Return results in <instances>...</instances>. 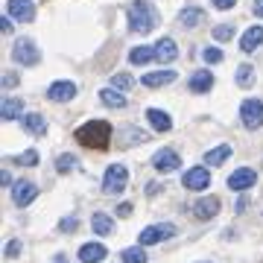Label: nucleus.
<instances>
[{
    "label": "nucleus",
    "instance_id": "nucleus-26",
    "mask_svg": "<svg viewBox=\"0 0 263 263\" xmlns=\"http://www.w3.org/2000/svg\"><path fill=\"white\" fill-rule=\"evenodd\" d=\"M132 65H146V62H155V44H143V47H135L129 53Z\"/></svg>",
    "mask_w": 263,
    "mask_h": 263
},
{
    "label": "nucleus",
    "instance_id": "nucleus-13",
    "mask_svg": "<svg viewBox=\"0 0 263 263\" xmlns=\"http://www.w3.org/2000/svg\"><path fill=\"white\" fill-rule=\"evenodd\" d=\"M216 214H219V199L216 196H205L193 202V216L196 219H214Z\"/></svg>",
    "mask_w": 263,
    "mask_h": 263
},
{
    "label": "nucleus",
    "instance_id": "nucleus-32",
    "mask_svg": "<svg viewBox=\"0 0 263 263\" xmlns=\"http://www.w3.org/2000/svg\"><path fill=\"white\" fill-rule=\"evenodd\" d=\"M132 85H135V79H132L129 73H117V76H111V88H120V91H129Z\"/></svg>",
    "mask_w": 263,
    "mask_h": 263
},
{
    "label": "nucleus",
    "instance_id": "nucleus-40",
    "mask_svg": "<svg viewBox=\"0 0 263 263\" xmlns=\"http://www.w3.org/2000/svg\"><path fill=\"white\" fill-rule=\"evenodd\" d=\"M129 214H132V205H129V202L117 205V216H129Z\"/></svg>",
    "mask_w": 263,
    "mask_h": 263
},
{
    "label": "nucleus",
    "instance_id": "nucleus-1",
    "mask_svg": "<svg viewBox=\"0 0 263 263\" xmlns=\"http://www.w3.org/2000/svg\"><path fill=\"white\" fill-rule=\"evenodd\" d=\"M76 141L82 146H91V149H105L111 141V126L105 120H88L85 126L76 129Z\"/></svg>",
    "mask_w": 263,
    "mask_h": 263
},
{
    "label": "nucleus",
    "instance_id": "nucleus-8",
    "mask_svg": "<svg viewBox=\"0 0 263 263\" xmlns=\"http://www.w3.org/2000/svg\"><path fill=\"white\" fill-rule=\"evenodd\" d=\"M254 181H257V173H254L252 167H240L237 173L228 176V187L237 190V193H243V190L254 187Z\"/></svg>",
    "mask_w": 263,
    "mask_h": 263
},
{
    "label": "nucleus",
    "instance_id": "nucleus-43",
    "mask_svg": "<svg viewBox=\"0 0 263 263\" xmlns=\"http://www.w3.org/2000/svg\"><path fill=\"white\" fill-rule=\"evenodd\" d=\"M246 205H249V199H246V196H240V199H237V211H246Z\"/></svg>",
    "mask_w": 263,
    "mask_h": 263
},
{
    "label": "nucleus",
    "instance_id": "nucleus-25",
    "mask_svg": "<svg viewBox=\"0 0 263 263\" xmlns=\"http://www.w3.org/2000/svg\"><path fill=\"white\" fill-rule=\"evenodd\" d=\"M176 82V70H158V73H146L143 76V85L146 88H161V85Z\"/></svg>",
    "mask_w": 263,
    "mask_h": 263
},
{
    "label": "nucleus",
    "instance_id": "nucleus-20",
    "mask_svg": "<svg viewBox=\"0 0 263 263\" xmlns=\"http://www.w3.org/2000/svg\"><path fill=\"white\" fill-rule=\"evenodd\" d=\"M176 56H179V47H176L173 38H161L155 44V62H173Z\"/></svg>",
    "mask_w": 263,
    "mask_h": 263
},
{
    "label": "nucleus",
    "instance_id": "nucleus-23",
    "mask_svg": "<svg viewBox=\"0 0 263 263\" xmlns=\"http://www.w3.org/2000/svg\"><path fill=\"white\" fill-rule=\"evenodd\" d=\"M100 103L108 105V108H126L129 100H126L117 88H103V91H100Z\"/></svg>",
    "mask_w": 263,
    "mask_h": 263
},
{
    "label": "nucleus",
    "instance_id": "nucleus-31",
    "mask_svg": "<svg viewBox=\"0 0 263 263\" xmlns=\"http://www.w3.org/2000/svg\"><path fill=\"white\" fill-rule=\"evenodd\" d=\"M21 252H24V243H21V240H9L6 249H3V257H6V260H15Z\"/></svg>",
    "mask_w": 263,
    "mask_h": 263
},
{
    "label": "nucleus",
    "instance_id": "nucleus-30",
    "mask_svg": "<svg viewBox=\"0 0 263 263\" xmlns=\"http://www.w3.org/2000/svg\"><path fill=\"white\" fill-rule=\"evenodd\" d=\"M214 38L216 41H231V38H234V27H231V24H219V27H214Z\"/></svg>",
    "mask_w": 263,
    "mask_h": 263
},
{
    "label": "nucleus",
    "instance_id": "nucleus-36",
    "mask_svg": "<svg viewBox=\"0 0 263 263\" xmlns=\"http://www.w3.org/2000/svg\"><path fill=\"white\" fill-rule=\"evenodd\" d=\"M59 228H62V231H76V228H79V219H76V216H67V219L59 222Z\"/></svg>",
    "mask_w": 263,
    "mask_h": 263
},
{
    "label": "nucleus",
    "instance_id": "nucleus-10",
    "mask_svg": "<svg viewBox=\"0 0 263 263\" xmlns=\"http://www.w3.org/2000/svg\"><path fill=\"white\" fill-rule=\"evenodd\" d=\"M179 164H181V158L176 149H158L152 155V167L158 170V173H173Z\"/></svg>",
    "mask_w": 263,
    "mask_h": 263
},
{
    "label": "nucleus",
    "instance_id": "nucleus-14",
    "mask_svg": "<svg viewBox=\"0 0 263 263\" xmlns=\"http://www.w3.org/2000/svg\"><path fill=\"white\" fill-rule=\"evenodd\" d=\"M105 257H108V252H105L103 243H85L79 249V260L82 263H103Z\"/></svg>",
    "mask_w": 263,
    "mask_h": 263
},
{
    "label": "nucleus",
    "instance_id": "nucleus-4",
    "mask_svg": "<svg viewBox=\"0 0 263 263\" xmlns=\"http://www.w3.org/2000/svg\"><path fill=\"white\" fill-rule=\"evenodd\" d=\"M12 59L24 67H35L41 62V50L35 47V41L32 38H18L15 41V47H12Z\"/></svg>",
    "mask_w": 263,
    "mask_h": 263
},
{
    "label": "nucleus",
    "instance_id": "nucleus-19",
    "mask_svg": "<svg viewBox=\"0 0 263 263\" xmlns=\"http://www.w3.org/2000/svg\"><path fill=\"white\" fill-rule=\"evenodd\" d=\"M91 228H94L100 237H111L114 234V219L108 214H103V211H97V214L91 216Z\"/></svg>",
    "mask_w": 263,
    "mask_h": 263
},
{
    "label": "nucleus",
    "instance_id": "nucleus-29",
    "mask_svg": "<svg viewBox=\"0 0 263 263\" xmlns=\"http://www.w3.org/2000/svg\"><path fill=\"white\" fill-rule=\"evenodd\" d=\"M56 170H59V173H73V170H76V155H70V152L59 155V158H56Z\"/></svg>",
    "mask_w": 263,
    "mask_h": 263
},
{
    "label": "nucleus",
    "instance_id": "nucleus-24",
    "mask_svg": "<svg viewBox=\"0 0 263 263\" xmlns=\"http://www.w3.org/2000/svg\"><path fill=\"white\" fill-rule=\"evenodd\" d=\"M231 146L228 143H219L216 149H211V152H205V164H211V167H219V164H226L228 158H231Z\"/></svg>",
    "mask_w": 263,
    "mask_h": 263
},
{
    "label": "nucleus",
    "instance_id": "nucleus-35",
    "mask_svg": "<svg viewBox=\"0 0 263 263\" xmlns=\"http://www.w3.org/2000/svg\"><path fill=\"white\" fill-rule=\"evenodd\" d=\"M126 138H129V143H146L149 141V135H146L143 129H129L126 132Z\"/></svg>",
    "mask_w": 263,
    "mask_h": 263
},
{
    "label": "nucleus",
    "instance_id": "nucleus-12",
    "mask_svg": "<svg viewBox=\"0 0 263 263\" xmlns=\"http://www.w3.org/2000/svg\"><path fill=\"white\" fill-rule=\"evenodd\" d=\"M211 184V173L205 167H190L184 173V187L187 190H205Z\"/></svg>",
    "mask_w": 263,
    "mask_h": 263
},
{
    "label": "nucleus",
    "instance_id": "nucleus-15",
    "mask_svg": "<svg viewBox=\"0 0 263 263\" xmlns=\"http://www.w3.org/2000/svg\"><path fill=\"white\" fill-rule=\"evenodd\" d=\"M187 88L193 91V94H205V91H211V88H214V73H211V70H196V73L190 76Z\"/></svg>",
    "mask_w": 263,
    "mask_h": 263
},
{
    "label": "nucleus",
    "instance_id": "nucleus-3",
    "mask_svg": "<svg viewBox=\"0 0 263 263\" xmlns=\"http://www.w3.org/2000/svg\"><path fill=\"white\" fill-rule=\"evenodd\" d=\"M126 184H129V170L123 167V164H111V167L105 170L103 193H108V196H120L123 190H126Z\"/></svg>",
    "mask_w": 263,
    "mask_h": 263
},
{
    "label": "nucleus",
    "instance_id": "nucleus-9",
    "mask_svg": "<svg viewBox=\"0 0 263 263\" xmlns=\"http://www.w3.org/2000/svg\"><path fill=\"white\" fill-rule=\"evenodd\" d=\"M38 196V187L32 184V181H18V184H12V202L18 208H27L32 205Z\"/></svg>",
    "mask_w": 263,
    "mask_h": 263
},
{
    "label": "nucleus",
    "instance_id": "nucleus-5",
    "mask_svg": "<svg viewBox=\"0 0 263 263\" xmlns=\"http://www.w3.org/2000/svg\"><path fill=\"white\" fill-rule=\"evenodd\" d=\"M170 237H176V226L173 222H158V226H146L138 237L141 246H152V243H164Z\"/></svg>",
    "mask_w": 263,
    "mask_h": 263
},
{
    "label": "nucleus",
    "instance_id": "nucleus-33",
    "mask_svg": "<svg viewBox=\"0 0 263 263\" xmlns=\"http://www.w3.org/2000/svg\"><path fill=\"white\" fill-rule=\"evenodd\" d=\"M202 59H205L208 65H216V62H222L226 56H222V50L219 47H205L202 50Z\"/></svg>",
    "mask_w": 263,
    "mask_h": 263
},
{
    "label": "nucleus",
    "instance_id": "nucleus-11",
    "mask_svg": "<svg viewBox=\"0 0 263 263\" xmlns=\"http://www.w3.org/2000/svg\"><path fill=\"white\" fill-rule=\"evenodd\" d=\"M76 97V85L73 82H53L47 88V100L50 103H70Z\"/></svg>",
    "mask_w": 263,
    "mask_h": 263
},
{
    "label": "nucleus",
    "instance_id": "nucleus-34",
    "mask_svg": "<svg viewBox=\"0 0 263 263\" xmlns=\"http://www.w3.org/2000/svg\"><path fill=\"white\" fill-rule=\"evenodd\" d=\"M18 164H21V167H35V164H38V152H35V149L21 152V155H18Z\"/></svg>",
    "mask_w": 263,
    "mask_h": 263
},
{
    "label": "nucleus",
    "instance_id": "nucleus-22",
    "mask_svg": "<svg viewBox=\"0 0 263 263\" xmlns=\"http://www.w3.org/2000/svg\"><path fill=\"white\" fill-rule=\"evenodd\" d=\"M146 120H149V126L155 132H170V129H173L170 114L167 111H158V108H149V111H146Z\"/></svg>",
    "mask_w": 263,
    "mask_h": 263
},
{
    "label": "nucleus",
    "instance_id": "nucleus-39",
    "mask_svg": "<svg viewBox=\"0 0 263 263\" xmlns=\"http://www.w3.org/2000/svg\"><path fill=\"white\" fill-rule=\"evenodd\" d=\"M12 85H18V76H15V73H6V76H3V88H12Z\"/></svg>",
    "mask_w": 263,
    "mask_h": 263
},
{
    "label": "nucleus",
    "instance_id": "nucleus-17",
    "mask_svg": "<svg viewBox=\"0 0 263 263\" xmlns=\"http://www.w3.org/2000/svg\"><path fill=\"white\" fill-rule=\"evenodd\" d=\"M260 44H263V27L246 29L243 38H240V50H243V53H252V50H257Z\"/></svg>",
    "mask_w": 263,
    "mask_h": 263
},
{
    "label": "nucleus",
    "instance_id": "nucleus-7",
    "mask_svg": "<svg viewBox=\"0 0 263 263\" xmlns=\"http://www.w3.org/2000/svg\"><path fill=\"white\" fill-rule=\"evenodd\" d=\"M6 15L18 24H32L35 21V3L32 0H6Z\"/></svg>",
    "mask_w": 263,
    "mask_h": 263
},
{
    "label": "nucleus",
    "instance_id": "nucleus-42",
    "mask_svg": "<svg viewBox=\"0 0 263 263\" xmlns=\"http://www.w3.org/2000/svg\"><path fill=\"white\" fill-rule=\"evenodd\" d=\"M0 27H3V32H9V29H12V18H9V15L0 21Z\"/></svg>",
    "mask_w": 263,
    "mask_h": 263
},
{
    "label": "nucleus",
    "instance_id": "nucleus-41",
    "mask_svg": "<svg viewBox=\"0 0 263 263\" xmlns=\"http://www.w3.org/2000/svg\"><path fill=\"white\" fill-rule=\"evenodd\" d=\"M252 12L257 15V18H263V0H254V3H252Z\"/></svg>",
    "mask_w": 263,
    "mask_h": 263
},
{
    "label": "nucleus",
    "instance_id": "nucleus-21",
    "mask_svg": "<svg viewBox=\"0 0 263 263\" xmlns=\"http://www.w3.org/2000/svg\"><path fill=\"white\" fill-rule=\"evenodd\" d=\"M0 114H3V120H18V117H24V100L21 97H6Z\"/></svg>",
    "mask_w": 263,
    "mask_h": 263
},
{
    "label": "nucleus",
    "instance_id": "nucleus-16",
    "mask_svg": "<svg viewBox=\"0 0 263 263\" xmlns=\"http://www.w3.org/2000/svg\"><path fill=\"white\" fill-rule=\"evenodd\" d=\"M21 126H24L29 135H35V138H41V135L47 132V120H44V114H38V111L24 114V117H21Z\"/></svg>",
    "mask_w": 263,
    "mask_h": 263
},
{
    "label": "nucleus",
    "instance_id": "nucleus-18",
    "mask_svg": "<svg viewBox=\"0 0 263 263\" xmlns=\"http://www.w3.org/2000/svg\"><path fill=\"white\" fill-rule=\"evenodd\" d=\"M179 24H184L187 29L205 24V9H199V6H184V9L179 12Z\"/></svg>",
    "mask_w": 263,
    "mask_h": 263
},
{
    "label": "nucleus",
    "instance_id": "nucleus-6",
    "mask_svg": "<svg viewBox=\"0 0 263 263\" xmlns=\"http://www.w3.org/2000/svg\"><path fill=\"white\" fill-rule=\"evenodd\" d=\"M240 120L246 129H263V103L260 100H243L240 105Z\"/></svg>",
    "mask_w": 263,
    "mask_h": 263
},
{
    "label": "nucleus",
    "instance_id": "nucleus-27",
    "mask_svg": "<svg viewBox=\"0 0 263 263\" xmlns=\"http://www.w3.org/2000/svg\"><path fill=\"white\" fill-rule=\"evenodd\" d=\"M254 79H257V76H254V67L252 65H240V67H237V85H240V88H252Z\"/></svg>",
    "mask_w": 263,
    "mask_h": 263
},
{
    "label": "nucleus",
    "instance_id": "nucleus-28",
    "mask_svg": "<svg viewBox=\"0 0 263 263\" xmlns=\"http://www.w3.org/2000/svg\"><path fill=\"white\" fill-rule=\"evenodd\" d=\"M120 260L123 263H146V252H143V246H138V249H123Z\"/></svg>",
    "mask_w": 263,
    "mask_h": 263
},
{
    "label": "nucleus",
    "instance_id": "nucleus-2",
    "mask_svg": "<svg viewBox=\"0 0 263 263\" xmlns=\"http://www.w3.org/2000/svg\"><path fill=\"white\" fill-rule=\"evenodd\" d=\"M129 24H132L135 32L146 35V32H152L155 24H158V9L152 6L149 0H132L129 3Z\"/></svg>",
    "mask_w": 263,
    "mask_h": 263
},
{
    "label": "nucleus",
    "instance_id": "nucleus-38",
    "mask_svg": "<svg viewBox=\"0 0 263 263\" xmlns=\"http://www.w3.org/2000/svg\"><path fill=\"white\" fill-rule=\"evenodd\" d=\"M234 3H237V0H214V6H216V9H231Z\"/></svg>",
    "mask_w": 263,
    "mask_h": 263
},
{
    "label": "nucleus",
    "instance_id": "nucleus-37",
    "mask_svg": "<svg viewBox=\"0 0 263 263\" xmlns=\"http://www.w3.org/2000/svg\"><path fill=\"white\" fill-rule=\"evenodd\" d=\"M161 187H164V184H158V181H149V184H146V196H155V193H161Z\"/></svg>",
    "mask_w": 263,
    "mask_h": 263
}]
</instances>
